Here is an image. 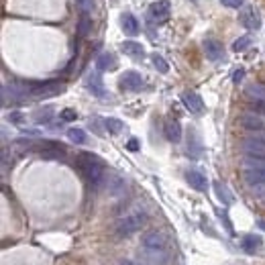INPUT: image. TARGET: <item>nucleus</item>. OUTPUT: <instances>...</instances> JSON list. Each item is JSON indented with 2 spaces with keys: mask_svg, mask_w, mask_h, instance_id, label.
<instances>
[{
  "mask_svg": "<svg viewBox=\"0 0 265 265\" xmlns=\"http://www.w3.org/2000/svg\"><path fill=\"white\" fill-rule=\"evenodd\" d=\"M76 167L92 190H100L106 184L104 161L98 155H94V153H80L76 157Z\"/></svg>",
  "mask_w": 265,
  "mask_h": 265,
  "instance_id": "f257e3e1",
  "label": "nucleus"
},
{
  "mask_svg": "<svg viewBox=\"0 0 265 265\" xmlns=\"http://www.w3.org/2000/svg\"><path fill=\"white\" fill-rule=\"evenodd\" d=\"M145 220H147V214L143 210H133L131 214H127V216H122V218L117 220L115 233L118 236H131L133 233H137L139 229L145 225Z\"/></svg>",
  "mask_w": 265,
  "mask_h": 265,
  "instance_id": "f03ea898",
  "label": "nucleus"
},
{
  "mask_svg": "<svg viewBox=\"0 0 265 265\" xmlns=\"http://www.w3.org/2000/svg\"><path fill=\"white\" fill-rule=\"evenodd\" d=\"M27 90H29V96H35V98H51V96L63 92V84L59 80L27 82Z\"/></svg>",
  "mask_w": 265,
  "mask_h": 265,
  "instance_id": "7ed1b4c3",
  "label": "nucleus"
},
{
  "mask_svg": "<svg viewBox=\"0 0 265 265\" xmlns=\"http://www.w3.org/2000/svg\"><path fill=\"white\" fill-rule=\"evenodd\" d=\"M241 149L245 155H253V157H265V137L263 135H251L245 137Z\"/></svg>",
  "mask_w": 265,
  "mask_h": 265,
  "instance_id": "20e7f679",
  "label": "nucleus"
},
{
  "mask_svg": "<svg viewBox=\"0 0 265 265\" xmlns=\"http://www.w3.org/2000/svg\"><path fill=\"white\" fill-rule=\"evenodd\" d=\"M39 155L43 159H63L65 157V149L61 143L55 141H41L39 143Z\"/></svg>",
  "mask_w": 265,
  "mask_h": 265,
  "instance_id": "39448f33",
  "label": "nucleus"
},
{
  "mask_svg": "<svg viewBox=\"0 0 265 265\" xmlns=\"http://www.w3.org/2000/svg\"><path fill=\"white\" fill-rule=\"evenodd\" d=\"M120 88L122 90H129V92H139L143 88V78L139 72H133V69H129V72H124L120 76Z\"/></svg>",
  "mask_w": 265,
  "mask_h": 265,
  "instance_id": "423d86ee",
  "label": "nucleus"
},
{
  "mask_svg": "<svg viewBox=\"0 0 265 265\" xmlns=\"http://www.w3.org/2000/svg\"><path fill=\"white\" fill-rule=\"evenodd\" d=\"M239 23L245 27V29H251V31H257L259 27H261V19H259V15L255 12L253 6L241 8V12H239Z\"/></svg>",
  "mask_w": 265,
  "mask_h": 265,
  "instance_id": "0eeeda50",
  "label": "nucleus"
},
{
  "mask_svg": "<svg viewBox=\"0 0 265 265\" xmlns=\"http://www.w3.org/2000/svg\"><path fill=\"white\" fill-rule=\"evenodd\" d=\"M243 179H245V184L251 186L253 190L263 188L265 186V170H249V167H243Z\"/></svg>",
  "mask_w": 265,
  "mask_h": 265,
  "instance_id": "6e6552de",
  "label": "nucleus"
},
{
  "mask_svg": "<svg viewBox=\"0 0 265 265\" xmlns=\"http://www.w3.org/2000/svg\"><path fill=\"white\" fill-rule=\"evenodd\" d=\"M239 120H241V127L247 129V131H255V133H259V131L265 129V120H263L257 113H243Z\"/></svg>",
  "mask_w": 265,
  "mask_h": 265,
  "instance_id": "1a4fd4ad",
  "label": "nucleus"
},
{
  "mask_svg": "<svg viewBox=\"0 0 265 265\" xmlns=\"http://www.w3.org/2000/svg\"><path fill=\"white\" fill-rule=\"evenodd\" d=\"M141 247H145V249H165V236L159 231H147L141 236Z\"/></svg>",
  "mask_w": 265,
  "mask_h": 265,
  "instance_id": "9d476101",
  "label": "nucleus"
},
{
  "mask_svg": "<svg viewBox=\"0 0 265 265\" xmlns=\"http://www.w3.org/2000/svg\"><path fill=\"white\" fill-rule=\"evenodd\" d=\"M204 53L210 61H222L225 59V49L216 39H204Z\"/></svg>",
  "mask_w": 265,
  "mask_h": 265,
  "instance_id": "9b49d317",
  "label": "nucleus"
},
{
  "mask_svg": "<svg viewBox=\"0 0 265 265\" xmlns=\"http://www.w3.org/2000/svg\"><path fill=\"white\" fill-rule=\"evenodd\" d=\"M106 188H108L110 196H115V198H120L127 194V182H124V177H120V176L106 177Z\"/></svg>",
  "mask_w": 265,
  "mask_h": 265,
  "instance_id": "f8f14e48",
  "label": "nucleus"
},
{
  "mask_svg": "<svg viewBox=\"0 0 265 265\" xmlns=\"http://www.w3.org/2000/svg\"><path fill=\"white\" fill-rule=\"evenodd\" d=\"M163 133H165V139L170 143H179L182 141V124H179L176 118H167L165 120Z\"/></svg>",
  "mask_w": 265,
  "mask_h": 265,
  "instance_id": "ddd939ff",
  "label": "nucleus"
},
{
  "mask_svg": "<svg viewBox=\"0 0 265 265\" xmlns=\"http://www.w3.org/2000/svg\"><path fill=\"white\" fill-rule=\"evenodd\" d=\"M182 102H184V106L190 110V113H194V115H202L204 113V102H202V98H200L196 92L182 94Z\"/></svg>",
  "mask_w": 265,
  "mask_h": 265,
  "instance_id": "4468645a",
  "label": "nucleus"
},
{
  "mask_svg": "<svg viewBox=\"0 0 265 265\" xmlns=\"http://www.w3.org/2000/svg\"><path fill=\"white\" fill-rule=\"evenodd\" d=\"M141 257L149 263H155V265H165L167 259H170V255H167L165 249H141Z\"/></svg>",
  "mask_w": 265,
  "mask_h": 265,
  "instance_id": "2eb2a0df",
  "label": "nucleus"
},
{
  "mask_svg": "<svg viewBox=\"0 0 265 265\" xmlns=\"http://www.w3.org/2000/svg\"><path fill=\"white\" fill-rule=\"evenodd\" d=\"M186 151H188V155L194 157V159H198L202 155V151H204L202 139H200V135L194 129H190V133H188V147H186Z\"/></svg>",
  "mask_w": 265,
  "mask_h": 265,
  "instance_id": "dca6fc26",
  "label": "nucleus"
},
{
  "mask_svg": "<svg viewBox=\"0 0 265 265\" xmlns=\"http://www.w3.org/2000/svg\"><path fill=\"white\" fill-rule=\"evenodd\" d=\"M186 179H188L190 188H194V190H198V192H206L208 190V179L198 170H188L186 172Z\"/></svg>",
  "mask_w": 265,
  "mask_h": 265,
  "instance_id": "f3484780",
  "label": "nucleus"
},
{
  "mask_svg": "<svg viewBox=\"0 0 265 265\" xmlns=\"http://www.w3.org/2000/svg\"><path fill=\"white\" fill-rule=\"evenodd\" d=\"M120 51L124 55H129V58H133V59H143L145 58V47L139 43V41H124V43L120 45Z\"/></svg>",
  "mask_w": 265,
  "mask_h": 265,
  "instance_id": "a211bd4d",
  "label": "nucleus"
},
{
  "mask_svg": "<svg viewBox=\"0 0 265 265\" xmlns=\"http://www.w3.org/2000/svg\"><path fill=\"white\" fill-rule=\"evenodd\" d=\"M170 8H172V4L167 2V0H157V2H153L149 6V12H151V17L159 23V21H165L170 17Z\"/></svg>",
  "mask_w": 265,
  "mask_h": 265,
  "instance_id": "6ab92c4d",
  "label": "nucleus"
},
{
  "mask_svg": "<svg viewBox=\"0 0 265 265\" xmlns=\"http://www.w3.org/2000/svg\"><path fill=\"white\" fill-rule=\"evenodd\" d=\"M86 86L88 90L94 94V96H98V98H104L106 92H104V84H102V78L98 72H90L88 80H86Z\"/></svg>",
  "mask_w": 265,
  "mask_h": 265,
  "instance_id": "aec40b11",
  "label": "nucleus"
},
{
  "mask_svg": "<svg viewBox=\"0 0 265 265\" xmlns=\"http://www.w3.org/2000/svg\"><path fill=\"white\" fill-rule=\"evenodd\" d=\"M261 245H263V239L259 235H247V236H243V243H241V249L245 251V253H249V255H253L255 251H259L261 249Z\"/></svg>",
  "mask_w": 265,
  "mask_h": 265,
  "instance_id": "412c9836",
  "label": "nucleus"
},
{
  "mask_svg": "<svg viewBox=\"0 0 265 265\" xmlns=\"http://www.w3.org/2000/svg\"><path fill=\"white\" fill-rule=\"evenodd\" d=\"M120 27L122 31L127 35H137L139 31H141V27H139V21L131 15V12H124V15L120 17Z\"/></svg>",
  "mask_w": 265,
  "mask_h": 265,
  "instance_id": "4be33fe9",
  "label": "nucleus"
},
{
  "mask_svg": "<svg viewBox=\"0 0 265 265\" xmlns=\"http://www.w3.org/2000/svg\"><path fill=\"white\" fill-rule=\"evenodd\" d=\"M96 67L98 72H108V69H115L117 67V58L113 53H102L96 58Z\"/></svg>",
  "mask_w": 265,
  "mask_h": 265,
  "instance_id": "5701e85b",
  "label": "nucleus"
},
{
  "mask_svg": "<svg viewBox=\"0 0 265 265\" xmlns=\"http://www.w3.org/2000/svg\"><path fill=\"white\" fill-rule=\"evenodd\" d=\"M245 94L255 102H265V86H261V84H251Z\"/></svg>",
  "mask_w": 265,
  "mask_h": 265,
  "instance_id": "b1692460",
  "label": "nucleus"
},
{
  "mask_svg": "<svg viewBox=\"0 0 265 265\" xmlns=\"http://www.w3.org/2000/svg\"><path fill=\"white\" fill-rule=\"evenodd\" d=\"M90 29H92V19L86 15V12H82L80 23H78V37H88Z\"/></svg>",
  "mask_w": 265,
  "mask_h": 265,
  "instance_id": "393cba45",
  "label": "nucleus"
},
{
  "mask_svg": "<svg viewBox=\"0 0 265 265\" xmlns=\"http://www.w3.org/2000/svg\"><path fill=\"white\" fill-rule=\"evenodd\" d=\"M51 118H53V108L51 106L39 108L35 113V122L37 124H47V122H51Z\"/></svg>",
  "mask_w": 265,
  "mask_h": 265,
  "instance_id": "a878e982",
  "label": "nucleus"
},
{
  "mask_svg": "<svg viewBox=\"0 0 265 265\" xmlns=\"http://www.w3.org/2000/svg\"><path fill=\"white\" fill-rule=\"evenodd\" d=\"M243 167L249 170H265V157H253V155H245Z\"/></svg>",
  "mask_w": 265,
  "mask_h": 265,
  "instance_id": "bb28decb",
  "label": "nucleus"
},
{
  "mask_svg": "<svg viewBox=\"0 0 265 265\" xmlns=\"http://www.w3.org/2000/svg\"><path fill=\"white\" fill-rule=\"evenodd\" d=\"M67 139L72 143H76V145H84V143H86V133H84L82 129H69L67 131Z\"/></svg>",
  "mask_w": 265,
  "mask_h": 265,
  "instance_id": "cd10ccee",
  "label": "nucleus"
},
{
  "mask_svg": "<svg viewBox=\"0 0 265 265\" xmlns=\"http://www.w3.org/2000/svg\"><path fill=\"white\" fill-rule=\"evenodd\" d=\"M104 127L108 133H113V135H118L122 129H124V124L118 120V118H104Z\"/></svg>",
  "mask_w": 265,
  "mask_h": 265,
  "instance_id": "c85d7f7f",
  "label": "nucleus"
},
{
  "mask_svg": "<svg viewBox=\"0 0 265 265\" xmlns=\"http://www.w3.org/2000/svg\"><path fill=\"white\" fill-rule=\"evenodd\" d=\"M151 59H153V65H155V69H157L159 74H167V72H170V65H167V61L161 58L159 53H153Z\"/></svg>",
  "mask_w": 265,
  "mask_h": 265,
  "instance_id": "c756f323",
  "label": "nucleus"
},
{
  "mask_svg": "<svg viewBox=\"0 0 265 265\" xmlns=\"http://www.w3.org/2000/svg\"><path fill=\"white\" fill-rule=\"evenodd\" d=\"M214 188H216V196H218V200H220L222 204H231V202H233V198L229 196V192H227V188H225V186H222L220 182H216V184H214Z\"/></svg>",
  "mask_w": 265,
  "mask_h": 265,
  "instance_id": "7c9ffc66",
  "label": "nucleus"
},
{
  "mask_svg": "<svg viewBox=\"0 0 265 265\" xmlns=\"http://www.w3.org/2000/svg\"><path fill=\"white\" fill-rule=\"evenodd\" d=\"M249 45H251V37L245 35V37H239V39L235 41V43H233V49H235V51H245Z\"/></svg>",
  "mask_w": 265,
  "mask_h": 265,
  "instance_id": "2f4dec72",
  "label": "nucleus"
},
{
  "mask_svg": "<svg viewBox=\"0 0 265 265\" xmlns=\"http://www.w3.org/2000/svg\"><path fill=\"white\" fill-rule=\"evenodd\" d=\"M59 118L65 120V122H72V120L78 118V113L74 108H65V110H61V113H59Z\"/></svg>",
  "mask_w": 265,
  "mask_h": 265,
  "instance_id": "473e14b6",
  "label": "nucleus"
},
{
  "mask_svg": "<svg viewBox=\"0 0 265 265\" xmlns=\"http://www.w3.org/2000/svg\"><path fill=\"white\" fill-rule=\"evenodd\" d=\"M76 4H78V8L82 12H86L88 15V10H92V6H94V0H76Z\"/></svg>",
  "mask_w": 265,
  "mask_h": 265,
  "instance_id": "72a5a7b5",
  "label": "nucleus"
},
{
  "mask_svg": "<svg viewBox=\"0 0 265 265\" xmlns=\"http://www.w3.org/2000/svg\"><path fill=\"white\" fill-rule=\"evenodd\" d=\"M220 2L227 8H241L243 6V0H220Z\"/></svg>",
  "mask_w": 265,
  "mask_h": 265,
  "instance_id": "f704fd0d",
  "label": "nucleus"
},
{
  "mask_svg": "<svg viewBox=\"0 0 265 265\" xmlns=\"http://www.w3.org/2000/svg\"><path fill=\"white\" fill-rule=\"evenodd\" d=\"M243 78H245V69H236L235 76H233V82H235V84H239Z\"/></svg>",
  "mask_w": 265,
  "mask_h": 265,
  "instance_id": "c9c22d12",
  "label": "nucleus"
},
{
  "mask_svg": "<svg viewBox=\"0 0 265 265\" xmlns=\"http://www.w3.org/2000/svg\"><path fill=\"white\" fill-rule=\"evenodd\" d=\"M12 122H17V124H21L23 122V115L21 113H10V117H8Z\"/></svg>",
  "mask_w": 265,
  "mask_h": 265,
  "instance_id": "e433bc0d",
  "label": "nucleus"
},
{
  "mask_svg": "<svg viewBox=\"0 0 265 265\" xmlns=\"http://www.w3.org/2000/svg\"><path fill=\"white\" fill-rule=\"evenodd\" d=\"M127 149L129 151H139V141H137V139H131V141L127 143Z\"/></svg>",
  "mask_w": 265,
  "mask_h": 265,
  "instance_id": "4c0bfd02",
  "label": "nucleus"
},
{
  "mask_svg": "<svg viewBox=\"0 0 265 265\" xmlns=\"http://www.w3.org/2000/svg\"><path fill=\"white\" fill-rule=\"evenodd\" d=\"M118 265H143V263H137V261H131V259H120Z\"/></svg>",
  "mask_w": 265,
  "mask_h": 265,
  "instance_id": "58836bf2",
  "label": "nucleus"
}]
</instances>
